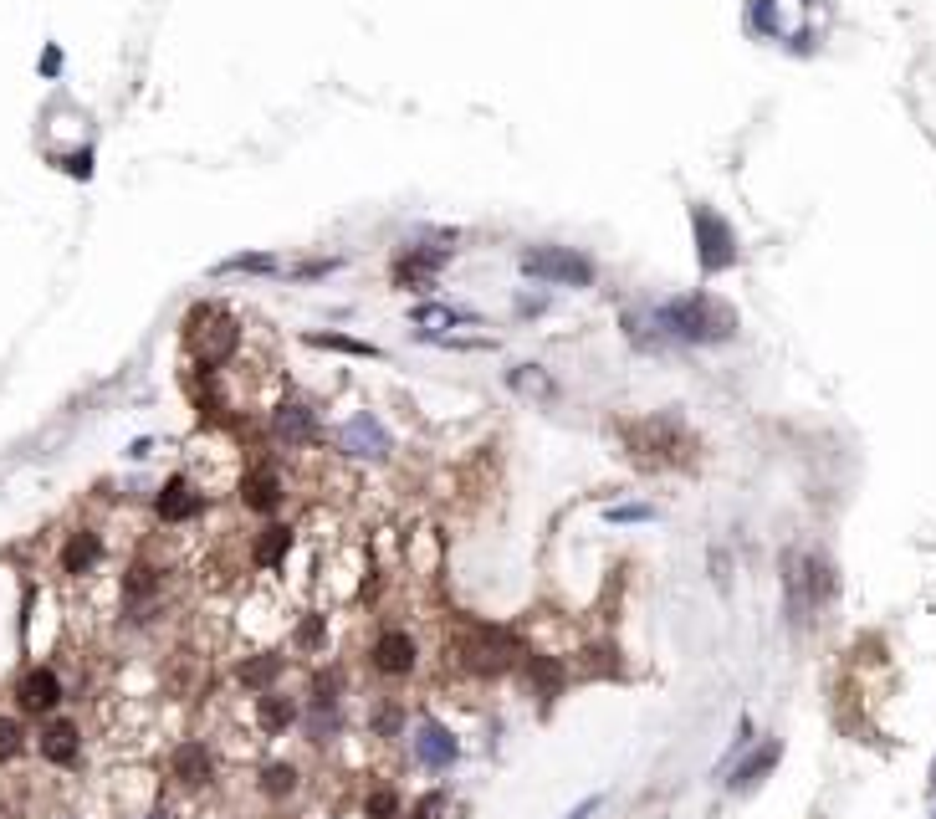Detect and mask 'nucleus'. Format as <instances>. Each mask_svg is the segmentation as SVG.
<instances>
[{"mask_svg":"<svg viewBox=\"0 0 936 819\" xmlns=\"http://www.w3.org/2000/svg\"><path fill=\"white\" fill-rule=\"evenodd\" d=\"M655 328L665 333L671 349H706V343H732L737 338V313L732 303L711 292H686V297H665V303H650Z\"/></svg>","mask_w":936,"mask_h":819,"instance_id":"1","label":"nucleus"},{"mask_svg":"<svg viewBox=\"0 0 936 819\" xmlns=\"http://www.w3.org/2000/svg\"><path fill=\"white\" fill-rule=\"evenodd\" d=\"M839 594V574L819 548H788L783 553V610L793 630H809Z\"/></svg>","mask_w":936,"mask_h":819,"instance_id":"2","label":"nucleus"},{"mask_svg":"<svg viewBox=\"0 0 936 819\" xmlns=\"http://www.w3.org/2000/svg\"><path fill=\"white\" fill-rule=\"evenodd\" d=\"M819 0H747V31L778 41L788 52H814L819 41Z\"/></svg>","mask_w":936,"mask_h":819,"instance_id":"3","label":"nucleus"},{"mask_svg":"<svg viewBox=\"0 0 936 819\" xmlns=\"http://www.w3.org/2000/svg\"><path fill=\"white\" fill-rule=\"evenodd\" d=\"M236 343H241V328L226 308H215V303H200L190 318H185V349L200 369H220L231 354H236Z\"/></svg>","mask_w":936,"mask_h":819,"instance_id":"4","label":"nucleus"},{"mask_svg":"<svg viewBox=\"0 0 936 819\" xmlns=\"http://www.w3.org/2000/svg\"><path fill=\"white\" fill-rule=\"evenodd\" d=\"M517 272L538 287H594V262L573 246H527L517 251Z\"/></svg>","mask_w":936,"mask_h":819,"instance_id":"5","label":"nucleus"},{"mask_svg":"<svg viewBox=\"0 0 936 819\" xmlns=\"http://www.w3.org/2000/svg\"><path fill=\"white\" fill-rule=\"evenodd\" d=\"M297 727H302V743H312V748H328V743H338L343 732H348L343 681H338L333 671H323L318 681H312V697H307V707L297 712Z\"/></svg>","mask_w":936,"mask_h":819,"instance_id":"6","label":"nucleus"},{"mask_svg":"<svg viewBox=\"0 0 936 819\" xmlns=\"http://www.w3.org/2000/svg\"><path fill=\"white\" fill-rule=\"evenodd\" d=\"M624 436H630V461H640V466H676V461L691 456V436L676 415L624 425Z\"/></svg>","mask_w":936,"mask_h":819,"instance_id":"7","label":"nucleus"},{"mask_svg":"<svg viewBox=\"0 0 936 819\" xmlns=\"http://www.w3.org/2000/svg\"><path fill=\"white\" fill-rule=\"evenodd\" d=\"M691 231H696V267L701 277H722L737 267V231L722 210H711V205H691Z\"/></svg>","mask_w":936,"mask_h":819,"instance_id":"8","label":"nucleus"},{"mask_svg":"<svg viewBox=\"0 0 936 819\" xmlns=\"http://www.w3.org/2000/svg\"><path fill=\"white\" fill-rule=\"evenodd\" d=\"M456 656L471 676H502L517 666V635L502 630V625H466L461 630V645H456Z\"/></svg>","mask_w":936,"mask_h":819,"instance_id":"9","label":"nucleus"},{"mask_svg":"<svg viewBox=\"0 0 936 819\" xmlns=\"http://www.w3.org/2000/svg\"><path fill=\"white\" fill-rule=\"evenodd\" d=\"M410 753H415V763L425 773H451L461 763V738L440 717H420L410 727Z\"/></svg>","mask_w":936,"mask_h":819,"instance_id":"10","label":"nucleus"},{"mask_svg":"<svg viewBox=\"0 0 936 819\" xmlns=\"http://www.w3.org/2000/svg\"><path fill=\"white\" fill-rule=\"evenodd\" d=\"M369 666H374L384 681L415 676V666H420V640H415L405 625H384V630L374 635V645H369Z\"/></svg>","mask_w":936,"mask_h":819,"instance_id":"11","label":"nucleus"},{"mask_svg":"<svg viewBox=\"0 0 936 819\" xmlns=\"http://www.w3.org/2000/svg\"><path fill=\"white\" fill-rule=\"evenodd\" d=\"M266 430H272V441L287 446V451H307L312 436H318V405L302 400V395H287L272 405V415H266Z\"/></svg>","mask_w":936,"mask_h":819,"instance_id":"12","label":"nucleus"},{"mask_svg":"<svg viewBox=\"0 0 936 819\" xmlns=\"http://www.w3.org/2000/svg\"><path fill=\"white\" fill-rule=\"evenodd\" d=\"M338 451L353 456V461H384L394 451V441H389V430L374 410H353L338 430Z\"/></svg>","mask_w":936,"mask_h":819,"instance_id":"13","label":"nucleus"},{"mask_svg":"<svg viewBox=\"0 0 936 819\" xmlns=\"http://www.w3.org/2000/svg\"><path fill=\"white\" fill-rule=\"evenodd\" d=\"M154 512H159V523H169V528H185V523H195V517L205 512V492H200V482L195 477H169L164 487H159V497H154Z\"/></svg>","mask_w":936,"mask_h":819,"instance_id":"14","label":"nucleus"},{"mask_svg":"<svg viewBox=\"0 0 936 819\" xmlns=\"http://www.w3.org/2000/svg\"><path fill=\"white\" fill-rule=\"evenodd\" d=\"M16 707L31 712V717H52L62 707V676L52 666H31L21 681H16Z\"/></svg>","mask_w":936,"mask_h":819,"instance_id":"15","label":"nucleus"},{"mask_svg":"<svg viewBox=\"0 0 936 819\" xmlns=\"http://www.w3.org/2000/svg\"><path fill=\"white\" fill-rule=\"evenodd\" d=\"M287 502V487L272 466H251L246 477H241V507L256 512V517H277Z\"/></svg>","mask_w":936,"mask_h":819,"instance_id":"16","label":"nucleus"},{"mask_svg":"<svg viewBox=\"0 0 936 819\" xmlns=\"http://www.w3.org/2000/svg\"><path fill=\"white\" fill-rule=\"evenodd\" d=\"M778 763H783V743H778V738H763V748H757V753H742V758L727 768V789H732V794H752Z\"/></svg>","mask_w":936,"mask_h":819,"instance_id":"17","label":"nucleus"},{"mask_svg":"<svg viewBox=\"0 0 936 819\" xmlns=\"http://www.w3.org/2000/svg\"><path fill=\"white\" fill-rule=\"evenodd\" d=\"M445 262H451V251H430V246H410L405 256H399V262H394V282L399 287H410V292H430L435 287V272L445 267Z\"/></svg>","mask_w":936,"mask_h":819,"instance_id":"18","label":"nucleus"},{"mask_svg":"<svg viewBox=\"0 0 936 819\" xmlns=\"http://www.w3.org/2000/svg\"><path fill=\"white\" fill-rule=\"evenodd\" d=\"M36 748H41V758H47V763H57V768H72V763L82 758V727H77L72 717H52L47 727H41Z\"/></svg>","mask_w":936,"mask_h":819,"instance_id":"19","label":"nucleus"},{"mask_svg":"<svg viewBox=\"0 0 936 819\" xmlns=\"http://www.w3.org/2000/svg\"><path fill=\"white\" fill-rule=\"evenodd\" d=\"M297 533L287 523H277V517H266V523L251 533V564L256 569H282L287 564V553H292Z\"/></svg>","mask_w":936,"mask_h":819,"instance_id":"20","label":"nucleus"},{"mask_svg":"<svg viewBox=\"0 0 936 819\" xmlns=\"http://www.w3.org/2000/svg\"><path fill=\"white\" fill-rule=\"evenodd\" d=\"M410 323H415V338H420V343L445 338V328H466V323H476V328H481V318H476V313L445 308V303H420V308L410 313Z\"/></svg>","mask_w":936,"mask_h":819,"instance_id":"21","label":"nucleus"},{"mask_svg":"<svg viewBox=\"0 0 936 819\" xmlns=\"http://www.w3.org/2000/svg\"><path fill=\"white\" fill-rule=\"evenodd\" d=\"M297 697H287V692H277V686H272V692H256V727L266 732V738H282V732L297 722Z\"/></svg>","mask_w":936,"mask_h":819,"instance_id":"22","label":"nucleus"},{"mask_svg":"<svg viewBox=\"0 0 936 819\" xmlns=\"http://www.w3.org/2000/svg\"><path fill=\"white\" fill-rule=\"evenodd\" d=\"M98 558H103V538H98L93 528H77V533L67 538V548H62V574L82 579V574L98 569Z\"/></svg>","mask_w":936,"mask_h":819,"instance_id":"23","label":"nucleus"},{"mask_svg":"<svg viewBox=\"0 0 936 819\" xmlns=\"http://www.w3.org/2000/svg\"><path fill=\"white\" fill-rule=\"evenodd\" d=\"M174 779L190 784V789L210 784V779H215V758H210V748H205V743H180V748H174Z\"/></svg>","mask_w":936,"mask_h":819,"instance_id":"24","label":"nucleus"},{"mask_svg":"<svg viewBox=\"0 0 936 819\" xmlns=\"http://www.w3.org/2000/svg\"><path fill=\"white\" fill-rule=\"evenodd\" d=\"M507 390L512 395H522V400H553L558 395V384H553V374L543 369V364H512L507 369Z\"/></svg>","mask_w":936,"mask_h":819,"instance_id":"25","label":"nucleus"},{"mask_svg":"<svg viewBox=\"0 0 936 819\" xmlns=\"http://www.w3.org/2000/svg\"><path fill=\"white\" fill-rule=\"evenodd\" d=\"M210 272H215V277H236V272H246V277H277L282 262H277L272 251H241V256H226V262H215Z\"/></svg>","mask_w":936,"mask_h":819,"instance_id":"26","label":"nucleus"},{"mask_svg":"<svg viewBox=\"0 0 936 819\" xmlns=\"http://www.w3.org/2000/svg\"><path fill=\"white\" fill-rule=\"evenodd\" d=\"M251 692H272V681L282 676V656H272V651H261V656H251V661H241V671H236Z\"/></svg>","mask_w":936,"mask_h":819,"instance_id":"27","label":"nucleus"},{"mask_svg":"<svg viewBox=\"0 0 936 819\" xmlns=\"http://www.w3.org/2000/svg\"><path fill=\"white\" fill-rule=\"evenodd\" d=\"M307 343H312V349L353 354V359H379V349H374V343H364V338H348V333H307Z\"/></svg>","mask_w":936,"mask_h":819,"instance_id":"28","label":"nucleus"},{"mask_svg":"<svg viewBox=\"0 0 936 819\" xmlns=\"http://www.w3.org/2000/svg\"><path fill=\"white\" fill-rule=\"evenodd\" d=\"M256 789H261L266 799H287V794H297V768H292V763H266Z\"/></svg>","mask_w":936,"mask_h":819,"instance_id":"29","label":"nucleus"},{"mask_svg":"<svg viewBox=\"0 0 936 819\" xmlns=\"http://www.w3.org/2000/svg\"><path fill=\"white\" fill-rule=\"evenodd\" d=\"M655 517H660V507H655V502H614V507H604V523H609V528L655 523Z\"/></svg>","mask_w":936,"mask_h":819,"instance_id":"30","label":"nucleus"},{"mask_svg":"<svg viewBox=\"0 0 936 819\" xmlns=\"http://www.w3.org/2000/svg\"><path fill=\"white\" fill-rule=\"evenodd\" d=\"M359 819H405V804H399L394 789H374V794L364 799V814H359Z\"/></svg>","mask_w":936,"mask_h":819,"instance_id":"31","label":"nucleus"},{"mask_svg":"<svg viewBox=\"0 0 936 819\" xmlns=\"http://www.w3.org/2000/svg\"><path fill=\"white\" fill-rule=\"evenodd\" d=\"M405 819H456V804H451V794H445V789H435V794H425Z\"/></svg>","mask_w":936,"mask_h":819,"instance_id":"32","label":"nucleus"},{"mask_svg":"<svg viewBox=\"0 0 936 819\" xmlns=\"http://www.w3.org/2000/svg\"><path fill=\"white\" fill-rule=\"evenodd\" d=\"M21 748H26V727H21V717H0V763L21 758Z\"/></svg>","mask_w":936,"mask_h":819,"instance_id":"33","label":"nucleus"},{"mask_svg":"<svg viewBox=\"0 0 936 819\" xmlns=\"http://www.w3.org/2000/svg\"><path fill=\"white\" fill-rule=\"evenodd\" d=\"M399 722H405V712L389 707V702L374 712V732H379V738H399Z\"/></svg>","mask_w":936,"mask_h":819,"instance_id":"34","label":"nucleus"},{"mask_svg":"<svg viewBox=\"0 0 936 819\" xmlns=\"http://www.w3.org/2000/svg\"><path fill=\"white\" fill-rule=\"evenodd\" d=\"M62 169L72 180H93V149H77V154H67L62 159Z\"/></svg>","mask_w":936,"mask_h":819,"instance_id":"35","label":"nucleus"},{"mask_svg":"<svg viewBox=\"0 0 936 819\" xmlns=\"http://www.w3.org/2000/svg\"><path fill=\"white\" fill-rule=\"evenodd\" d=\"M338 267H343L338 256H328V262H307V267H297L292 277H297V282H318V277H328V272H338Z\"/></svg>","mask_w":936,"mask_h":819,"instance_id":"36","label":"nucleus"},{"mask_svg":"<svg viewBox=\"0 0 936 819\" xmlns=\"http://www.w3.org/2000/svg\"><path fill=\"white\" fill-rule=\"evenodd\" d=\"M599 804H604V794H589V799H578V804H573L563 819H594V814H599Z\"/></svg>","mask_w":936,"mask_h":819,"instance_id":"37","label":"nucleus"},{"mask_svg":"<svg viewBox=\"0 0 936 819\" xmlns=\"http://www.w3.org/2000/svg\"><path fill=\"white\" fill-rule=\"evenodd\" d=\"M62 72V47H47L41 52V77H57Z\"/></svg>","mask_w":936,"mask_h":819,"instance_id":"38","label":"nucleus"},{"mask_svg":"<svg viewBox=\"0 0 936 819\" xmlns=\"http://www.w3.org/2000/svg\"><path fill=\"white\" fill-rule=\"evenodd\" d=\"M543 308H548V297H517V313H522V318L543 313Z\"/></svg>","mask_w":936,"mask_h":819,"instance_id":"39","label":"nucleus"},{"mask_svg":"<svg viewBox=\"0 0 936 819\" xmlns=\"http://www.w3.org/2000/svg\"><path fill=\"white\" fill-rule=\"evenodd\" d=\"M149 451H154V441H133V446H128V456H133V461H144Z\"/></svg>","mask_w":936,"mask_h":819,"instance_id":"40","label":"nucleus"},{"mask_svg":"<svg viewBox=\"0 0 936 819\" xmlns=\"http://www.w3.org/2000/svg\"><path fill=\"white\" fill-rule=\"evenodd\" d=\"M149 819H169V814H164V809H159V814H149Z\"/></svg>","mask_w":936,"mask_h":819,"instance_id":"41","label":"nucleus"},{"mask_svg":"<svg viewBox=\"0 0 936 819\" xmlns=\"http://www.w3.org/2000/svg\"><path fill=\"white\" fill-rule=\"evenodd\" d=\"M931 819H936V814H931Z\"/></svg>","mask_w":936,"mask_h":819,"instance_id":"42","label":"nucleus"}]
</instances>
